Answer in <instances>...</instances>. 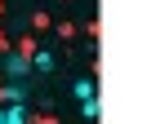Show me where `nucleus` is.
Masks as SVG:
<instances>
[{"instance_id": "obj_1", "label": "nucleus", "mask_w": 147, "mask_h": 124, "mask_svg": "<svg viewBox=\"0 0 147 124\" xmlns=\"http://www.w3.org/2000/svg\"><path fill=\"white\" fill-rule=\"evenodd\" d=\"M5 75H9V80H18V75L27 80V75H31V53H22V49L9 53V58H5Z\"/></svg>"}, {"instance_id": "obj_2", "label": "nucleus", "mask_w": 147, "mask_h": 124, "mask_svg": "<svg viewBox=\"0 0 147 124\" xmlns=\"http://www.w3.org/2000/svg\"><path fill=\"white\" fill-rule=\"evenodd\" d=\"M22 120H31V111L22 102H9V106H0V124H22Z\"/></svg>"}, {"instance_id": "obj_3", "label": "nucleus", "mask_w": 147, "mask_h": 124, "mask_svg": "<svg viewBox=\"0 0 147 124\" xmlns=\"http://www.w3.org/2000/svg\"><path fill=\"white\" fill-rule=\"evenodd\" d=\"M31 71H54V53H49V49L31 53Z\"/></svg>"}, {"instance_id": "obj_4", "label": "nucleus", "mask_w": 147, "mask_h": 124, "mask_svg": "<svg viewBox=\"0 0 147 124\" xmlns=\"http://www.w3.org/2000/svg\"><path fill=\"white\" fill-rule=\"evenodd\" d=\"M22 97H27V93H22V89L13 84V80H9L5 89H0V102H22Z\"/></svg>"}, {"instance_id": "obj_5", "label": "nucleus", "mask_w": 147, "mask_h": 124, "mask_svg": "<svg viewBox=\"0 0 147 124\" xmlns=\"http://www.w3.org/2000/svg\"><path fill=\"white\" fill-rule=\"evenodd\" d=\"M80 115H85V120H98V115H102L98 97H85V102H80Z\"/></svg>"}, {"instance_id": "obj_6", "label": "nucleus", "mask_w": 147, "mask_h": 124, "mask_svg": "<svg viewBox=\"0 0 147 124\" xmlns=\"http://www.w3.org/2000/svg\"><path fill=\"white\" fill-rule=\"evenodd\" d=\"M71 93L85 102V97H94V84H89V80H76V84H71Z\"/></svg>"}]
</instances>
